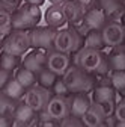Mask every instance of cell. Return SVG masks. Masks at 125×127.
<instances>
[{"label":"cell","mask_w":125,"mask_h":127,"mask_svg":"<svg viewBox=\"0 0 125 127\" xmlns=\"http://www.w3.org/2000/svg\"><path fill=\"white\" fill-rule=\"evenodd\" d=\"M74 64L80 65L83 70H86L90 74H101V76H104L108 71H112L107 56H104L100 49L82 47V49L75 53Z\"/></svg>","instance_id":"cell-1"},{"label":"cell","mask_w":125,"mask_h":127,"mask_svg":"<svg viewBox=\"0 0 125 127\" xmlns=\"http://www.w3.org/2000/svg\"><path fill=\"white\" fill-rule=\"evenodd\" d=\"M62 79L65 80V83L68 85L72 94L74 92H90L95 88L93 76L87 73L86 70H83L80 65H77V64H71L66 73L62 76Z\"/></svg>","instance_id":"cell-2"},{"label":"cell","mask_w":125,"mask_h":127,"mask_svg":"<svg viewBox=\"0 0 125 127\" xmlns=\"http://www.w3.org/2000/svg\"><path fill=\"white\" fill-rule=\"evenodd\" d=\"M42 17L41 8L38 5H32L24 2L23 5H18L12 11V27L14 29H32L38 26L39 20Z\"/></svg>","instance_id":"cell-3"},{"label":"cell","mask_w":125,"mask_h":127,"mask_svg":"<svg viewBox=\"0 0 125 127\" xmlns=\"http://www.w3.org/2000/svg\"><path fill=\"white\" fill-rule=\"evenodd\" d=\"M84 36L79 33L74 26H69V27H63L57 30V35H56V39H54V49L59 50V52H63V53H77L82 47H83V39Z\"/></svg>","instance_id":"cell-4"},{"label":"cell","mask_w":125,"mask_h":127,"mask_svg":"<svg viewBox=\"0 0 125 127\" xmlns=\"http://www.w3.org/2000/svg\"><path fill=\"white\" fill-rule=\"evenodd\" d=\"M30 35L26 29H12L3 38V52L15 56H23L30 49Z\"/></svg>","instance_id":"cell-5"},{"label":"cell","mask_w":125,"mask_h":127,"mask_svg":"<svg viewBox=\"0 0 125 127\" xmlns=\"http://www.w3.org/2000/svg\"><path fill=\"white\" fill-rule=\"evenodd\" d=\"M30 45L32 49H41L45 52H50L54 49V39L57 35V29L53 26H35L30 29Z\"/></svg>","instance_id":"cell-6"},{"label":"cell","mask_w":125,"mask_h":127,"mask_svg":"<svg viewBox=\"0 0 125 127\" xmlns=\"http://www.w3.org/2000/svg\"><path fill=\"white\" fill-rule=\"evenodd\" d=\"M51 97H53L51 89L44 88L39 83H35L33 86L26 89V94H24L23 100L32 109H35L36 112H41V110H44L47 107V104H48Z\"/></svg>","instance_id":"cell-7"},{"label":"cell","mask_w":125,"mask_h":127,"mask_svg":"<svg viewBox=\"0 0 125 127\" xmlns=\"http://www.w3.org/2000/svg\"><path fill=\"white\" fill-rule=\"evenodd\" d=\"M101 33L105 47H116L125 42V26L122 24V21L108 18L101 29Z\"/></svg>","instance_id":"cell-8"},{"label":"cell","mask_w":125,"mask_h":127,"mask_svg":"<svg viewBox=\"0 0 125 127\" xmlns=\"http://www.w3.org/2000/svg\"><path fill=\"white\" fill-rule=\"evenodd\" d=\"M69 97H71V95H53V97L50 98V101H48V104H47L45 109L48 110V114L54 120L60 121V120H63L66 115L71 114Z\"/></svg>","instance_id":"cell-9"},{"label":"cell","mask_w":125,"mask_h":127,"mask_svg":"<svg viewBox=\"0 0 125 127\" xmlns=\"http://www.w3.org/2000/svg\"><path fill=\"white\" fill-rule=\"evenodd\" d=\"M69 65H71V58L68 53L59 52L56 49H53L47 53V68H50L59 77H62L66 73Z\"/></svg>","instance_id":"cell-10"},{"label":"cell","mask_w":125,"mask_h":127,"mask_svg":"<svg viewBox=\"0 0 125 127\" xmlns=\"http://www.w3.org/2000/svg\"><path fill=\"white\" fill-rule=\"evenodd\" d=\"M23 65L29 70H32L33 73H39L47 67V52L41 49H33V52H30L24 56Z\"/></svg>","instance_id":"cell-11"},{"label":"cell","mask_w":125,"mask_h":127,"mask_svg":"<svg viewBox=\"0 0 125 127\" xmlns=\"http://www.w3.org/2000/svg\"><path fill=\"white\" fill-rule=\"evenodd\" d=\"M38 112L35 109H32L26 101L23 103H18L17 104V109L14 112V121H12V126H30L33 124L35 118L38 117L36 115Z\"/></svg>","instance_id":"cell-12"},{"label":"cell","mask_w":125,"mask_h":127,"mask_svg":"<svg viewBox=\"0 0 125 127\" xmlns=\"http://www.w3.org/2000/svg\"><path fill=\"white\" fill-rule=\"evenodd\" d=\"M97 5L105 12L107 18L121 21L122 15L125 12V3L124 0H97Z\"/></svg>","instance_id":"cell-13"},{"label":"cell","mask_w":125,"mask_h":127,"mask_svg":"<svg viewBox=\"0 0 125 127\" xmlns=\"http://www.w3.org/2000/svg\"><path fill=\"white\" fill-rule=\"evenodd\" d=\"M69 101H71V114L82 118V115L92 104L93 98L89 95V92H74L71 94Z\"/></svg>","instance_id":"cell-14"},{"label":"cell","mask_w":125,"mask_h":127,"mask_svg":"<svg viewBox=\"0 0 125 127\" xmlns=\"http://www.w3.org/2000/svg\"><path fill=\"white\" fill-rule=\"evenodd\" d=\"M44 18L48 26H53L56 29L62 27L66 23V17H65L63 8H62V3H51V6L45 11Z\"/></svg>","instance_id":"cell-15"},{"label":"cell","mask_w":125,"mask_h":127,"mask_svg":"<svg viewBox=\"0 0 125 127\" xmlns=\"http://www.w3.org/2000/svg\"><path fill=\"white\" fill-rule=\"evenodd\" d=\"M104 120H105V115L103 114V110L100 109V106L95 101H92V104L89 106V109L82 115L83 126H87V127L104 126Z\"/></svg>","instance_id":"cell-16"},{"label":"cell","mask_w":125,"mask_h":127,"mask_svg":"<svg viewBox=\"0 0 125 127\" xmlns=\"http://www.w3.org/2000/svg\"><path fill=\"white\" fill-rule=\"evenodd\" d=\"M83 20H84V23L87 24L89 29H98V30H101L103 26L105 24V21H107L108 18H107L105 12H104L100 6H98V8L93 6L92 9H89L87 12H84Z\"/></svg>","instance_id":"cell-17"},{"label":"cell","mask_w":125,"mask_h":127,"mask_svg":"<svg viewBox=\"0 0 125 127\" xmlns=\"http://www.w3.org/2000/svg\"><path fill=\"white\" fill-rule=\"evenodd\" d=\"M62 8H63L65 17H66V23H69L71 26L79 23L84 17V12L80 8V5L77 3V0H65V2L62 3Z\"/></svg>","instance_id":"cell-18"},{"label":"cell","mask_w":125,"mask_h":127,"mask_svg":"<svg viewBox=\"0 0 125 127\" xmlns=\"http://www.w3.org/2000/svg\"><path fill=\"white\" fill-rule=\"evenodd\" d=\"M116 89L112 85H98L92 89V98L93 101H116Z\"/></svg>","instance_id":"cell-19"},{"label":"cell","mask_w":125,"mask_h":127,"mask_svg":"<svg viewBox=\"0 0 125 127\" xmlns=\"http://www.w3.org/2000/svg\"><path fill=\"white\" fill-rule=\"evenodd\" d=\"M112 53L107 56L112 70H125V44L112 47Z\"/></svg>","instance_id":"cell-20"},{"label":"cell","mask_w":125,"mask_h":127,"mask_svg":"<svg viewBox=\"0 0 125 127\" xmlns=\"http://www.w3.org/2000/svg\"><path fill=\"white\" fill-rule=\"evenodd\" d=\"M15 79H18V82L27 89V88H30V86H33L35 83H38V76H36V73H33L32 70H29V68H26L23 64L15 70Z\"/></svg>","instance_id":"cell-21"},{"label":"cell","mask_w":125,"mask_h":127,"mask_svg":"<svg viewBox=\"0 0 125 127\" xmlns=\"http://www.w3.org/2000/svg\"><path fill=\"white\" fill-rule=\"evenodd\" d=\"M2 92L5 95H8V97L14 98V100H20L24 97V94H26V88L18 82V79H15V76L11 79V80L5 85V88L2 89Z\"/></svg>","instance_id":"cell-22"},{"label":"cell","mask_w":125,"mask_h":127,"mask_svg":"<svg viewBox=\"0 0 125 127\" xmlns=\"http://www.w3.org/2000/svg\"><path fill=\"white\" fill-rule=\"evenodd\" d=\"M105 44H104V39H103V33L101 30L98 29H90L86 36H84V42H83V47H89V49H103Z\"/></svg>","instance_id":"cell-23"},{"label":"cell","mask_w":125,"mask_h":127,"mask_svg":"<svg viewBox=\"0 0 125 127\" xmlns=\"http://www.w3.org/2000/svg\"><path fill=\"white\" fill-rule=\"evenodd\" d=\"M17 104H18V100H14L8 95H5L3 92H0V114L2 115L14 118V112L17 109Z\"/></svg>","instance_id":"cell-24"},{"label":"cell","mask_w":125,"mask_h":127,"mask_svg":"<svg viewBox=\"0 0 125 127\" xmlns=\"http://www.w3.org/2000/svg\"><path fill=\"white\" fill-rule=\"evenodd\" d=\"M0 67L9 71H15L20 67V56H15L2 50V53H0Z\"/></svg>","instance_id":"cell-25"},{"label":"cell","mask_w":125,"mask_h":127,"mask_svg":"<svg viewBox=\"0 0 125 127\" xmlns=\"http://www.w3.org/2000/svg\"><path fill=\"white\" fill-rule=\"evenodd\" d=\"M12 9H0V35H8L12 30Z\"/></svg>","instance_id":"cell-26"},{"label":"cell","mask_w":125,"mask_h":127,"mask_svg":"<svg viewBox=\"0 0 125 127\" xmlns=\"http://www.w3.org/2000/svg\"><path fill=\"white\" fill-rule=\"evenodd\" d=\"M36 76H38V83L41 86H44V88H48V89H51V86L56 82V79L59 77L56 73H53L50 68H47V67L42 71H39Z\"/></svg>","instance_id":"cell-27"},{"label":"cell","mask_w":125,"mask_h":127,"mask_svg":"<svg viewBox=\"0 0 125 127\" xmlns=\"http://www.w3.org/2000/svg\"><path fill=\"white\" fill-rule=\"evenodd\" d=\"M110 85L121 92L125 88V70H112L110 73Z\"/></svg>","instance_id":"cell-28"},{"label":"cell","mask_w":125,"mask_h":127,"mask_svg":"<svg viewBox=\"0 0 125 127\" xmlns=\"http://www.w3.org/2000/svg\"><path fill=\"white\" fill-rule=\"evenodd\" d=\"M51 92H53V95H71V94H72V92L69 91L68 85L65 83V80H63L62 77H57V79H56L54 85L51 86Z\"/></svg>","instance_id":"cell-29"},{"label":"cell","mask_w":125,"mask_h":127,"mask_svg":"<svg viewBox=\"0 0 125 127\" xmlns=\"http://www.w3.org/2000/svg\"><path fill=\"white\" fill-rule=\"evenodd\" d=\"M59 126H83V121H82L80 117H75V115L69 114L63 120H60V124Z\"/></svg>","instance_id":"cell-30"},{"label":"cell","mask_w":125,"mask_h":127,"mask_svg":"<svg viewBox=\"0 0 125 127\" xmlns=\"http://www.w3.org/2000/svg\"><path fill=\"white\" fill-rule=\"evenodd\" d=\"M118 121H125V97H122V100L119 103H116V107H115V114Z\"/></svg>","instance_id":"cell-31"},{"label":"cell","mask_w":125,"mask_h":127,"mask_svg":"<svg viewBox=\"0 0 125 127\" xmlns=\"http://www.w3.org/2000/svg\"><path fill=\"white\" fill-rule=\"evenodd\" d=\"M14 77V71H9V70H5L0 67V91L5 88V85Z\"/></svg>","instance_id":"cell-32"},{"label":"cell","mask_w":125,"mask_h":127,"mask_svg":"<svg viewBox=\"0 0 125 127\" xmlns=\"http://www.w3.org/2000/svg\"><path fill=\"white\" fill-rule=\"evenodd\" d=\"M77 3L80 5V8L83 9V12H87L89 9H92L97 5V0H77Z\"/></svg>","instance_id":"cell-33"},{"label":"cell","mask_w":125,"mask_h":127,"mask_svg":"<svg viewBox=\"0 0 125 127\" xmlns=\"http://www.w3.org/2000/svg\"><path fill=\"white\" fill-rule=\"evenodd\" d=\"M12 121H14L12 117H6V115H2V114H0V127L12 126Z\"/></svg>","instance_id":"cell-34"},{"label":"cell","mask_w":125,"mask_h":127,"mask_svg":"<svg viewBox=\"0 0 125 127\" xmlns=\"http://www.w3.org/2000/svg\"><path fill=\"white\" fill-rule=\"evenodd\" d=\"M27 3H32V5H38V6H42L45 3V0H24Z\"/></svg>","instance_id":"cell-35"},{"label":"cell","mask_w":125,"mask_h":127,"mask_svg":"<svg viewBox=\"0 0 125 127\" xmlns=\"http://www.w3.org/2000/svg\"><path fill=\"white\" fill-rule=\"evenodd\" d=\"M48 2H50V3H63L65 0H48Z\"/></svg>","instance_id":"cell-36"},{"label":"cell","mask_w":125,"mask_h":127,"mask_svg":"<svg viewBox=\"0 0 125 127\" xmlns=\"http://www.w3.org/2000/svg\"><path fill=\"white\" fill-rule=\"evenodd\" d=\"M2 8H8L6 5H5V2H3V0H0V9H2ZM9 9V8H8Z\"/></svg>","instance_id":"cell-37"},{"label":"cell","mask_w":125,"mask_h":127,"mask_svg":"<svg viewBox=\"0 0 125 127\" xmlns=\"http://www.w3.org/2000/svg\"><path fill=\"white\" fill-rule=\"evenodd\" d=\"M2 49H3V38L0 36V50H2Z\"/></svg>","instance_id":"cell-38"},{"label":"cell","mask_w":125,"mask_h":127,"mask_svg":"<svg viewBox=\"0 0 125 127\" xmlns=\"http://www.w3.org/2000/svg\"><path fill=\"white\" fill-rule=\"evenodd\" d=\"M121 21H122V24L125 26V12H124V15H122V18H121Z\"/></svg>","instance_id":"cell-39"},{"label":"cell","mask_w":125,"mask_h":127,"mask_svg":"<svg viewBox=\"0 0 125 127\" xmlns=\"http://www.w3.org/2000/svg\"><path fill=\"white\" fill-rule=\"evenodd\" d=\"M119 94H121V95H122V97H125V88H124V89H122V91H121V92H119Z\"/></svg>","instance_id":"cell-40"},{"label":"cell","mask_w":125,"mask_h":127,"mask_svg":"<svg viewBox=\"0 0 125 127\" xmlns=\"http://www.w3.org/2000/svg\"><path fill=\"white\" fill-rule=\"evenodd\" d=\"M124 3H125V0H124Z\"/></svg>","instance_id":"cell-41"}]
</instances>
